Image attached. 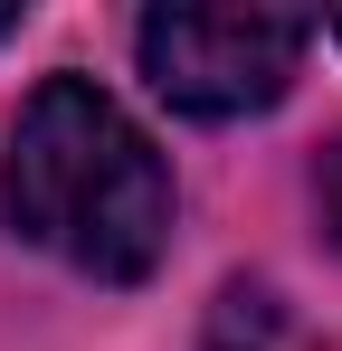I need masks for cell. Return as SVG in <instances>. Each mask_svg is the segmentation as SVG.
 Segmentation results:
<instances>
[{"instance_id": "2", "label": "cell", "mask_w": 342, "mask_h": 351, "mask_svg": "<svg viewBox=\"0 0 342 351\" xmlns=\"http://www.w3.org/2000/svg\"><path fill=\"white\" fill-rule=\"evenodd\" d=\"M304 48H314V19H276V10H143L133 19L143 86L190 123H238L285 105Z\"/></svg>"}, {"instance_id": "5", "label": "cell", "mask_w": 342, "mask_h": 351, "mask_svg": "<svg viewBox=\"0 0 342 351\" xmlns=\"http://www.w3.org/2000/svg\"><path fill=\"white\" fill-rule=\"evenodd\" d=\"M333 38H342V19H333Z\"/></svg>"}, {"instance_id": "3", "label": "cell", "mask_w": 342, "mask_h": 351, "mask_svg": "<svg viewBox=\"0 0 342 351\" xmlns=\"http://www.w3.org/2000/svg\"><path fill=\"white\" fill-rule=\"evenodd\" d=\"M314 209H323V237L342 247V133L323 143V162H314Z\"/></svg>"}, {"instance_id": "4", "label": "cell", "mask_w": 342, "mask_h": 351, "mask_svg": "<svg viewBox=\"0 0 342 351\" xmlns=\"http://www.w3.org/2000/svg\"><path fill=\"white\" fill-rule=\"evenodd\" d=\"M0 38H19V0H10V10H0Z\"/></svg>"}, {"instance_id": "1", "label": "cell", "mask_w": 342, "mask_h": 351, "mask_svg": "<svg viewBox=\"0 0 342 351\" xmlns=\"http://www.w3.org/2000/svg\"><path fill=\"white\" fill-rule=\"evenodd\" d=\"M0 219L95 285H143L171 256V162L95 76H38L0 143Z\"/></svg>"}]
</instances>
